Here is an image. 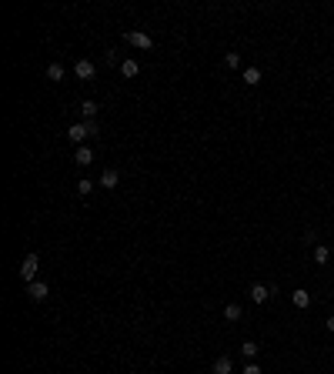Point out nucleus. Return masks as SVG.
<instances>
[{"label": "nucleus", "instance_id": "f257e3e1", "mask_svg": "<svg viewBox=\"0 0 334 374\" xmlns=\"http://www.w3.org/2000/svg\"><path fill=\"white\" fill-rule=\"evenodd\" d=\"M37 271H40V257H37V254H27V257L20 261V277L27 281V284H33Z\"/></svg>", "mask_w": 334, "mask_h": 374}, {"label": "nucleus", "instance_id": "f03ea898", "mask_svg": "<svg viewBox=\"0 0 334 374\" xmlns=\"http://www.w3.org/2000/svg\"><path fill=\"white\" fill-rule=\"evenodd\" d=\"M124 40H127L131 47H137V50H151V47H154V40H151L144 30H127L124 33Z\"/></svg>", "mask_w": 334, "mask_h": 374}, {"label": "nucleus", "instance_id": "7ed1b4c3", "mask_svg": "<svg viewBox=\"0 0 334 374\" xmlns=\"http://www.w3.org/2000/svg\"><path fill=\"white\" fill-rule=\"evenodd\" d=\"M67 137H70V144H84V141L90 137V134H87V124H70Z\"/></svg>", "mask_w": 334, "mask_h": 374}, {"label": "nucleus", "instance_id": "20e7f679", "mask_svg": "<svg viewBox=\"0 0 334 374\" xmlns=\"http://www.w3.org/2000/svg\"><path fill=\"white\" fill-rule=\"evenodd\" d=\"M117 184H121V174H117L114 167H107V171L100 174V187H104V190H114Z\"/></svg>", "mask_w": 334, "mask_h": 374}, {"label": "nucleus", "instance_id": "39448f33", "mask_svg": "<svg viewBox=\"0 0 334 374\" xmlns=\"http://www.w3.org/2000/svg\"><path fill=\"white\" fill-rule=\"evenodd\" d=\"M247 294H251V301H254V304H264L267 297H271V287H267V284H251V291H247Z\"/></svg>", "mask_w": 334, "mask_h": 374}, {"label": "nucleus", "instance_id": "423d86ee", "mask_svg": "<svg viewBox=\"0 0 334 374\" xmlns=\"http://www.w3.org/2000/svg\"><path fill=\"white\" fill-rule=\"evenodd\" d=\"M27 294H30L33 301H47V294H50V291H47L44 281H33V284H27Z\"/></svg>", "mask_w": 334, "mask_h": 374}, {"label": "nucleus", "instance_id": "0eeeda50", "mask_svg": "<svg viewBox=\"0 0 334 374\" xmlns=\"http://www.w3.org/2000/svg\"><path fill=\"white\" fill-rule=\"evenodd\" d=\"M74 164H77V167H90V164H94V151H90V147H77Z\"/></svg>", "mask_w": 334, "mask_h": 374}, {"label": "nucleus", "instance_id": "6e6552de", "mask_svg": "<svg viewBox=\"0 0 334 374\" xmlns=\"http://www.w3.org/2000/svg\"><path fill=\"white\" fill-rule=\"evenodd\" d=\"M211 374H234V361L231 358H217L211 364Z\"/></svg>", "mask_w": 334, "mask_h": 374}, {"label": "nucleus", "instance_id": "1a4fd4ad", "mask_svg": "<svg viewBox=\"0 0 334 374\" xmlns=\"http://www.w3.org/2000/svg\"><path fill=\"white\" fill-rule=\"evenodd\" d=\"M74 74H77L80 80H90L94 77V64H90V60H77V64H74Z\"/></svg>", "mask_w": 334, "mask_h": 374}, {"label": "nucleus", "instance_id": "9d476101", "mask_svg": "<svg viewBox=\"0 0 334 374\" xmlns=\"http://www.w3.org/2000/svg\"><path fill=\"white\" fill-rule=\"evenodd\" d=\"M97 100H84L80 104V114H84V121H97Z\"/></svg>", "mask_w": 334, "mask_h": 374}, {"label": "nucleus", "instance_id": "9b49d317", "mask_svg": "<svg viewBox=\"0 0 334 374\" xmlns=\"http://www.w3.org/2000/svg\"><path fill=\"white\" fill-rule=\"evenodd\" d=\"M121 74H124V77H137V74H141V64L127 57V60H121Z\"/></svg>", "mask_w": 334, "mask_h": 374}, {"label": "nucleus", "instance_id": "f8f14e48", "mask_svg": "<svg viewBox=\"0 0 334 374\" xmlns=\"http://www.w3.org/2000/svg\"><path fill=\"white\" fill-rule=\"evenodd\" d=\"M241 354H244L247 361H254L257 354H261V344H257V341H244V344H241Z\"/></svg>", "mask_w": 334, "mask_h": 374}, {"label": "nucleus", "instance_id": "ddd939ff", "mask_svg": "<svg viewBox=\"0 0 334 374\" xmlns=\"http://www.w3.org/2000/svg\"><path fill=\"white\" fill-rule=\"evenodd\" d=\"M331 261V251L324 244H314V264H328Z\"/></svg>", "mask_w": 334, "mask_h": 374}, {"label": "nucleus", "instance_id": "4468645a", "mask_svg": "<svg viewBox=\"0 0 334 374\" xmlns=\"http://www.w3.org/2000/svg\"><path fill=\"white\" fill-rule=\"evenodd\" d=\"M291 301H294V304H298V308H308V304H311V294H308V291H304V287H298V291H294V294H291Z\"/></svg>", "mask_w": 334, "mask_h": 374}, {"label": "nucleus", "instance_id": "2eb2a0df", "mask_svg": "<svg viewBox=\"0 0 334 374\" xmlns=\"http://www.w3.org/2000/svg\"><path fill=\"white\" fill-rule=\"evenodd\" d=\"M47 80H54V84H57V80H64V67L50 64V67H47Z\"/></svg>", "mask_w": 334, "mask_h": 374}, {"label": "nucleus", "instance_id": "dca6fc26", "mask_svg": "<svg viewBox=\"0 0 334 374\" xmlns=\"http://www.w3.org/2000/svg\"><path fill=\"white\" fill-rule=\"evenodd\" d=\"M244 84H251V87L261 84V70H257V67H247V70H244Z\"/></svg>", "mask_w": 334, "mask_h": 374}, {"label": "nucleus", "instance_id": "f3484780", "mask_svg": "<svg viewBox=\"0 0 334 374\" xmlns=\"http://www.w3.org/2000/svg\"><path fill=\"white\" fill-rule=\"evenodd\" d=\"M94 187H97V184H94L90 177H84V181H77V194H80V197H87V194L94 190Z\"/></svg>", "mask_w": 334, "mask_h": 374}, {"label": "nucleus", "instance_id": "a211bd4d", "mask_svg": "<svg viewBox=\"0 0 334 374\" xmlns=\"http://www.w3.org/2000/svg\"><path fill=\"white\" fill-rule=\"evenodd\" d=\"M224 318L237 321V318H241V304H227V308H224Z\"/></svg>", "mask_w": 334, "mask_h": 374}, {"label": "nucleus", "instance_id": "6ab92c4d", "mask_svg": "<svg viewBox=\"0 0 334 374\" xmlns=\"http://www.w3.org/2000/svg\"><path fill=\"white\" fill-rule=\"evenodd\" d=\"M224 64L231 67V70H237L241 67V54H224Z\"/></svg>", "mask_w": 334, "mask_h": 374}, {"label": "nucleus", "instance_id": "aec40b11", "mask_svg": "<svg viewBox=\"0 0 334 374\" xmlns=\"http://www.w3.org/2000/svg\"><path fill=\"white\" fill-rule=\"evenodd\" d=\"M241 374H261V368H257L254 361H247V368H244V371H241Z\"/></svg>", "mask_w": 334, "mask_h": 374}, {"label": "nucleus", "instance_id": "412c9836", "mask_svg": "<svg viewBox=\"0 0 334 374\" xmlns=\"http://www.w3.org/2000/svg\"><path fill=\"white\" fill-rule=\"evenodd\" d=\"M84 124H87V134H100V124L97 121H84Z\"/></svg>", "mask_w": 334, "mask_h": 374}, {"label": "nucleus", "instance_id": "4be33fe9", "mask_svg": "<svg viewBox=\"0 0 334 374\" xmlns=\"http://www.w3.org/2000/svg\"><path fill=\"white\" fill-rule=\"evenodd\" d=\"M324 328H328V331H331V334H334V314H331V318H328V321H324Z\"/></svg>", "mask_w": 334, "mask_h": 374}]
</instances>
